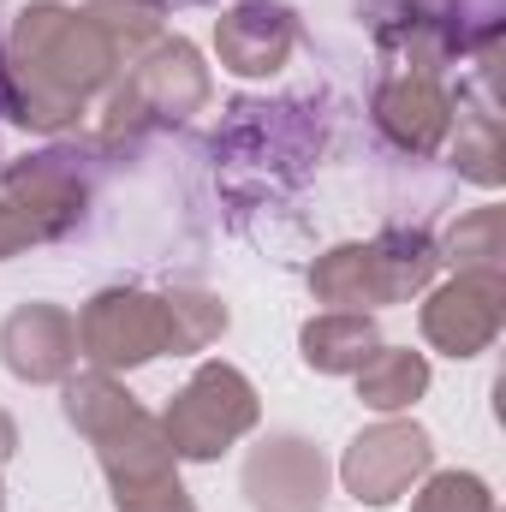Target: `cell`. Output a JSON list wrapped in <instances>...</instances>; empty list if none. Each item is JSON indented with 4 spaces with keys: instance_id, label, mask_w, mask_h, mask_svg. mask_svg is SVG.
<instances>
[{
    "instance_id": "20",
    "label": "cell",
    "mask_w": 506,
    "mask_h": 512,
    "mask_svg": "<svg viewBox=\"0 0 506 512\" xmlns=\"http://www.w3.org/2000/svg\"><path fill=\"white\" fill-rule=\"evenodd\" d=\"M114 512H197L191 489L179 477L167 483H149V489H131V495H114Z\"/></svg>"
},
{
    "instance_id": "23",
    "label": "cell",
    "mask_w": 506,
    "mask_h": 512,
    "mask_svg": "<svg viewBox=\"0 0 506 512\" xmlns=\"http://www.w3.org/2000/svg\"><path fill=\"white\" fill-rule=\"evenodd\" d=\"M0 512H6V483H0Z\"/></svg>"
},
{
    "instance_id": "8",
    "label": "cell",
    "mask_w": 506,
    "mask_h": 512,
    "mask_svg": "<svg viewBox=\"0 0 506 512\" xmlns=\"http://www.w3.org/2000/svg\"><path fill=\"white\" fill-rule=\"evenodd\" d=\"M0 203L18 209L36 245H54L84 227L90 215V173L78 167L72 149H36L0 167Z\"/></svg>"
},
{
    "instance_id": "15",
    "label": "cell",
    "mask_w": 506,
    "mask_h": 512,
    "mask_svg": "<svg viewBox=\"0 0 506 512\" xmlns=\"http://www.w3.org/2000/svg\"><path fill=\"white\" fill-rule=\"evenodd\" d=\"M352 382H358V405H364V411L399 417V411H411V405L429 393L435 370H429V352H411V346H387V340H381L376 352L352 370Z\"/></svg>"
},
{
    "instance_id": "22",
    "label": "cell",
    "mask_w": 506,
    "mask_h": 512,
    "mask_svg": "<svg viewBox=\"0 0 506 512\" xmlns=\"http://www.w3.org/2000/svg\"><path fill=\"white\" fill-rule=\"evenodd\" d=\"M12 453H18V423H12V411L0 405V465H6Z\"/></svg>"
},
{
    "instance_id": "14",
    "label": "cell",
    "mask_w": 506,
    "mask_h": 512,
    "mask_svg": "<svg viewBox=\"0 0 506 512\" xmlns=\"http://www.w3.org/2000/svg\"><path fill=\"white\" fill-rule=\"evenodd\" d=\"M381 346V328L370 310H316L298 328V358L310 376H352Z\"/></svg>"
},
{
    "instance_id": "6",
    "label": "cell",
    "mask_w": 506,
    "mask_h": 512,
    "mask_svg": "<svg viewBox=\"0 0 506 512\" xmlns=\"http://www.w3.org/2000/svg\"><path fill=\"white\" fill-rule=\"evenodd\" d=\"M429 471H435V435H429L411 411L364 423V429L346 441L340 465H334L340 489H346L358 507H393V501H405Z\"/></svg>"
},
{
    "instance_id": "1",
    "label": "cell",
    "mask_w": 506,
    "mask_h": 512,
    "mask_svg": "<svg viewBox=\"0 0 506 512\" xmlns=\"http://www.w3.org/2000/svg\"><path fill=\"white\" fill-rule=\"evenodd\" d=\"M131 60L120 42L66 0H30L18 6L0 54V102L6 114L36 137L72 131L126 72Z\"/></svg>"
},
{
    "instance_id": "9",
    "label": "cell",
    "mask_w": 506,
    "mask_h": 512,
    "mask_svg": "<svg viewBox=\"0 0 506 512\" xmlns=\"http://www.w3.org/2000/svg\"><path fill=\"white\" fill-rule=\"evenodd\" d=\"M334 465L298 429H268L239 465V489L256 512H316L328 501Z\"/></svg>"
},
{
    "instance_id": "11",
    "label": "cell",
    "mask_w": 506,
    "mask_h": 512,
    "mask_svg": "<svg viewBox=\"0 0 506 512\" xmlns=\"http://www.w3.org/2000/svg\"><path fill=\"white\" fill-rule=\"evenodd\" d=\"M298 48V12L280 0H239L215 18V60L233 78H274Z\"/></svg>"
},
{
    "instance_id": "2",
    "label": "cell",
    "mask_w": 506,
    "mask_h": 512,
    "mask_svg": "<svg viewBox=\"0 0 506 512\" xmlns=\"http://www.w3.org/2000/svg\"><path fill=\"white\" fill-rule=\"evenodd\" d=\"M441 256L429 233H381V239H346L310 262V298L322 310H370L411 304L435 286Z\"/></svg>"
},
{
    "instance_id": "7",
    "label": "cell",
    "mask_w": 506,
    "mask_h": 512,
    "mask_svg": "<svg viewBox=\"0 0 506 512\" xmlns=\"http://www.w3.org/2000/svg\"><path fill=\"white\" fill-rule=\"evenodd\" d=\"M417 328L429 340V352L441 358H483L506 328V280L501 268H453L447 280H435L423 292Z\"/></svg>"
},
{
    "instance_id": "10",
    "label": "cell",
    "mask_w": 506,
    "mask_h": 512,
    "mask_svg": "<svg viewBox=\"0 0 506 512\" xmlns=\"http://www.w3.org/2000/svg\"><path fill=\"white\" fill-rule=\"evenodd\" d=\"M0 364L24 387H60L78 370V316L66 304L30 298L0 322Z\"/></svg>"
},
{
    "instance_id": "17",
    "label": "cell",
    "mask_w": 506,
    "mask_h": 512,
    "mask_svg": "<svg viewBox=\"0 0 506 512\" xmlns=\"http://www.w3.org/2000/svg\"><path fill=\"white\" fill-rule=\"evenodd\" d=\"M84 12L120 42V54L137 60L149 42H161L167 30H161V18H167V0H84Z\"/></svg>"
},
{
    "instance_id": "18",
    "label": "cell",
    "mask_w": 506,
    "mask_h": 512,
    "mask_svg": "<svg viewBox=\"0 0 506 512\" xmlns=\"http://www.w3.org/2000/svg\"><path fill=\"white\" fill-rule=\"evenodd\" d=\"M453 173L483 185V191H501L506 167H501V120L495 114H471L459 120V137H453Z\"/></svg>"
},
{
    "instance_id": "4",
    "label": "cell",
    "mask_w": 506,
    "mask_h": 512,
    "mask_svg": "<svg viewBox=\"0 0 506 512\" xmlns=\"http://www.w3.org/2000/svg\"><path fill=\"white\" fill-rule=\"evenodd\" d=\"M209 96H215V78H209L197 42L161 36V42H149L131 60L120 72V84L102 96V114H108L102 131L120 137V131H137V126H185V120H197L209 108Z\"/></svg>"
},
{
    "instance_id": "16",
    "label": "cell",
    "mask_w": 506,
    "mask_h": 512,
    "mask_svg": "<svg viewBox=\"0 0 506 512\" xmlns=\"http://www.w3.org/2000/svg\"><path fill=\"white\" fill-rule=\"evenodd\" d=\"M435 256L447 268H501L506 256V209L501 203H483L471 215H459L441 239H435Z\"/></svg>"
},
{
    "instance_id": "24",
    "label": "cell",
    "mask_w": 506,
    "mask_h": 512,
    "mask_svg": "<svg viewBox=\"0 0 506 512\" xmlns=\"http://www.w3.org/2000/svg\"><path fill=\"white\" fill-rule=\"evenodd\" d=\"M191 6H215V0H191Z\"/></svg>"
},
{
    "instance_id": "3",
    "label": "cell",
    "mask_w": 506,
    "mask_h": 512,
    "mask_svg": "<svg viewBox=\"0 0 506 512\" xmlns=\"http://www.w3.org/2000/svg\"><path fill=\"white\" fill-rule=\"evenodd\" d=\"M256 423H262V393L227 358H203L191 370V382L179 387L167 399V411H161V429H167L179 465H215L245 435H256Z\"/></svg>"
},
{
    "instance_id": "5",
    "label": "cell",
    "mask_w": 506,
    "mask_h": 512,
    "mask_svg": "<svg viewBox=\"0 0 506 512\" xmlns=\"http://www.w3.org/2000/svg\"><path fill=\"white\" fill-rule=\"evenodd\" d=\"M78 358H90V370L108 376H131L155 358H179L173 298L149 286H102L78 310Z\"/></svg>"
},
{
    "instance_id": "19",
    "label": "cell",
    "mask_w": 506,
    "mask_h": 512,
    "mask_svg": "<svg viewBox=\"0 0 506 512\" xmlns=\"http://www.w3.org/2000/svg\"><path fill=\"white\" fill-rule=\"evenodd\" d=\"M411 512H501L495 489L477 471H429L411 489Z\"/></svg>"
},
{
    "instance_id": "21",
    "label": "cell",
    "mask_w": 506,
    "mask_h": 512,
    "mask_svg": "<svg viewBox=\"0 0 506 512\" xmlns=\"http://www.w3.org/2000/svg\"><path fill=\"white\" fill-rule=\"evenodd\" d=\"M30 245H36V239H30V227L18 221V209H6V203H0V262H12V256L30 251Z\"/></svg>"
},
{
    "instance_id": "12",
    "label": "cell",
    "mask_w": 506,
    "mask_h": 512,
    "mask_svg": "<svg viewBox=\"0 0 506 512\" xmlns=\"http://www.w3.org/2000/svg\"><path fill=\"white\" fill-rule=\"evenodd\" d=\"M376 131L399 149V155H435L453 137V96L441 90L435 72H399L387 78L370 102Z\"/></svg>"
},
{
    "instance_id": "13",
    "label": "cell",
    "mask_w": 506,
    "mask_h": 512,
    "mask_svg": "<svg viewBox=\"0 0 506 512\" xmlns=\"http://www.w3.org/2000/svg\"><path fill=\"white\" fill-rule=\"evenodd\" d=\"M90 447H96V465H102V477H108L114 495H131V489H149V483L179 477L173 441H167L161 417L143 411V405L120 411L114 423H102V429L90 435Z\"/></svg>"
}]
</instances>
